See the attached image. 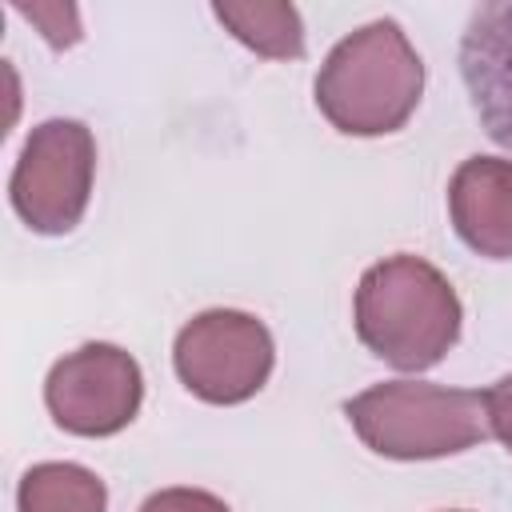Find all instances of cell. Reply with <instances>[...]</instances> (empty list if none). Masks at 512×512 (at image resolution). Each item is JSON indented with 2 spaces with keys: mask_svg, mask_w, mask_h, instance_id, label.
<instances>
[{
  "mask_svg": "<svg viewBox=\"0 0 512 512\" xmlns=\"http://www.w3.org/2000/svg\"><path fill=\"white\" fill-rule=\"evenodd\" d=\"M480 392H444L428 384H384L348 404V420L384 456H444L484 436Z\"/></svg>",
  "mask_w": 512,
  "mask_h": 512,
  "instance_id": "cell-3",
  "label": "cell"
},
{
  "mask_svg": "<svg viewBox=\"0 0 512 512\" xmlns=\"http://www.w3.org/2000/svg\"><path fill=\"white\" fill-rule=\"evenodd\" d=\"M144 512H228L216 496L208 492H188V488H176V492H160L144 504Z\"/></svg>",
  "mask_w": 512,
  "mask_h": 512,
  "instance_id": "cell-9",
  "label": "cell"
},
{
  "mask_svg": "<svg viewBox=\"0 0 512 512\" xmlns=\"http://www.w3.org/2000/svg\"><path fill=\"white\" fill-rule=\"evenodd\" d=\"M452 216L476 252L512 256V168L484 156L468 160L452 180Z\"/></svg>",
  "mask_w": 512,
  "mask_h": 512,
  "instance_id": "cell-7",
  "label": "cell"
},
{
  "mask_svg": "<svg viewBox=\"0 0 512 512\" xmlns=\"http://www.w3.org/2000/svg\"><path fill=\"white\" fill-rule=\"evenodd\" d=\"M488 408H492V424H496L500 440H504L508 452H512V376L500 380V384L488 392Z\"/></svg>",
  "mask_w": 512,
  "mask_h": 512,
  "instance_id": "cell-10",
  "label": "cell"
},
{
  "mask_svg": "<svg viewBox=\"0 0 512 512\" xmlns=\"http://www.w3.org/2000/svg\"><path fill=\"white\" fill-rule=\"evenodd\" d=\"M360 340L396 368H428L460 328V304L436 268L412 256L364 272L356 292Z\"/></svg>",
  "mask_w": 512,
  "mask_h": 512,
  "instance_id": "cell-2",
  "label": "cell"
},
{
  "mask_svg": "<svg viewBox=\"0 0 512 512\" xmlns=\"http://www.w3.org/2000/svg\"><path fill=\"white\" fill-rule=\"evenodd\" d=\"M92 140L76 120H48L24 148L12 180V200L40 232H64L76 224L88 196Z\"/></svg>",
  "mask_w": 512,
  "mask_h": 512,
  "instance_id": "cell-5",
  "label": "cell"
},
{
  "mask_svg": "<svg viewBox=\"0 0 512 512\" xmlns=\"http://www.w3.org/2000/svg\"><path fill=\"white\" fill-rule=\"evenodd\" d=\"M272 368L268 332L240 312H208L176 340V372L184 384L216 404L252 396Z\"/></svg>",
  "mask_w": 512,
  "mask_h": 512,
  "instance_id": "cell-4",
  "label": "cell"
},
{
  "mask_svg": "<svg viewBox=\"0 0 512 512\" xmlns=\"http://www.w3.org/2000/svg\"><path fill=\"white\" fill-rule=\"evenodd\" d=\"M212 12L256 52H268V56H300L304 52V36H300L304 28H300V12L292 4H216Z\"/></svg>",
  "mask_w": 512,
  "mask_h": 512,
  "instance_id": "cell-8",
  "label": "cell"
},
{
  "mask_svg": "<svg viewBox=\"0 0 512 512\" xmlns=\"http://www.w3.org/2000/svg\"><path fill=\"white\" fill-rule=\"evenodd\" d=\"M420 56L396 20H376L340 40L316 76V104L340 132H392L420 100Z\"/></svg>",
  "mask_w": 512,
  "mask_h": 512,
  "instance_id": "cell-1",
  "label": "cell"
},
{
  "mask_svg": "<svg viewBox=\"0 0 512 512\" xmlns=\"http://www.w3.org/2000/svg\"><path fill=\"white\" fill-rule=\"evenodd\" d=\"M20 16H28V20H40V24H48V20H76V8H16ZM76 32L80 28H68V32H56V28H48V40L52 44H72L76 40Z\"/></svg>",
  "mask_w": 512,
  "mask_h": 512,
  "instance_id": "cell-11",
  "label": "cell"
},
{
  "mask_svg": "<svg viewBox=\"0 0 512 512\" xmlns=\"http://www.w3.org/2000/svg\"><path fill=\"white\" fill-rule=\"evenodd\" d=\"M460 76L480 128L512 152V0L472 8L460 36Z\"/></svg>",
  "mask_w": 512,
  "mask_h": 512,
  "instance_id": "cell-6",
  "label": "cell"
}]
</instances>
